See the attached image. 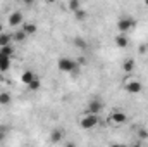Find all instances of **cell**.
<instances>
[{"mask_svg":"<svg viewBox=\"0 0 148 147\" xmlns=\"http://www.w3.org/2000/svg\"><path fill=\"white\" fill-rule=\"evenodd\" d=\"M57 68H59L62 73L76 74L77 71H79V62H77V61H73V59H69V57H60V59L57 61Z\"/></svg>","mask_w":148,"mask_h":147,"instance_id":"6da1fadb","label":"cell"},{"mask_svg":"<svg viewBox=\"0 0 148 147\" xmlns=\"http://www.w3.org/2000/svg\"><path fill=\"white\" fill-rule=\"evenodd\" d=\"M136 26V21L133 19V17H129V16H126V17H121L119 21H117V30L121 31V35H126V33H129L133 28Z\"/></svg>","mask_w":148,"mask_h":147,"instance_id":"7a4b0ae2","label":"cell"},{"mask_svg":"<svg viewBox=\"0 0 148 147\" xmlns=\"http://www.w3.org/2000/svg\"><path fill=\"white\" fill-rule=\"evenodd\" d=\"M97 125H98V116H95V114H84L79 121V126L83 130H91Z\"/></svg>","mask_w":148,"mask_h":147,"instance_id":"3957f363","label":"cell"},{"mask_svg":"<svg viewBox=\"0 0 148 147\" xmlns=\"http://www.w3.org/2000/svg\"><path fill=\"white\" fill-rule=\"evenodd\" d=\"M102 109H103V102L98 101V99H91V101L88 102V106H86L84 114H95V116H97Z\"/></svg>","mask_w":148,"mask_h":147,"instance_id":"277c9868","label":"cell"},{"mask_svg":"<svg viewBox=\"0 0 148 147\" xmlns=\"http://www.w3.org/2000/svg\"><path fill=\"white\" fill-rule=\"evenodd\" d=\"M141 90H143V85H141L138 80H131L129 83H126V92H127V94L136 95V94H140Z\"/></svg>","mask_w":148,"mask_h":147,"instance_id":"5b68a950","label":"cell"},{"mask_svg":"<svg viewBox=\"0 0 148 147\" xmlns=\"http://www.w3.org/2000/svg\"><path fill=\"white\" fill-rule=\"evenodd\" d=\"M9 24H10V26H14V28L23 26V24H24V23H23V14H21L19 10H14V12L9 16Z\"/></svg>","mask_w":148,"mask_h":147,"instance_id":"8992f818","label":"cell"},{"mask_svg":"<svg viewBox=\"0 0 148 147\" xmlns=\"http://www.w3.org/2000/svg\"><path fill=\"white\" fill-rule=\"evenodd\" d=\"M126 119H127V116H126L121 109H115L112 112V121H114L115 125H121V123H124Z\"/></svg>","mask_w":148,"mask_h":147,"instance_id":"52a82bcc","label":"cell"},{"mask_svg":"<svg viewBox=\"0 0 148 147\" xmlns=\"http://www.w3.org/2000/svg\"><path fill=\"white\" fill-rule=\"evenodd\" d=\"M62 139H64V130H62V128H55V130L50 133V140H52V142H55V144H57V142H60Z\"/></svg>","mask_w":148,"mask_h":147,"instance_id":"ba28073f","label":"cell"},{"mask_svg":"<svg viewBox=\"0 0 148 147\" xmlns=\"http://www.w3.org/2000/svg\"><path fill=\"white\" fill-rule=\"evenodd\" d=\"M115 45H117L119 49H126V47L129 45L127 35H117V37H115Z\"/></svg>","mask_w":148,"mask_h":147,"instance_id":"9c48e42d","label":"cell"},{"mask_svg":"<svg viewBox=\"0 0 148 147\" xmlns=\"http://www.w3.org/2000/svg\"><path fill=\"white\" fill-rule=\"evenodd\" d=\"M35 78H36V74L33 73V71H29V69H28V71H24V73L21 74V81H23L24 85H29Z\"/></svg>","mask_w":148,"mask_h":147,"instance_id":"30bf717a","label":"cell"},{"mask_svg":"<svg viewBox=\"0 0 148 147\" xmlns=\"http://www.w3.org/2000/svg\"><path fill=\"white\" fill-rule=\"evenodd\" d=\"M21 30H23L26 35H35V33H36V24H35V23H24V24L21 26Z\"/></svg>","mask_w":148,"mask_h":147,"instance_id":"8fae6325","label":"cell"},{"mask_svg":"<svg viewBox=\"0 0 148 147\" xmlns=\"http://www.w3.org/2000/svg\"><path fill=\"white\" fill-rule=\"evenodd\" d=\"M10 69V57H5V55H0V71L5 73Z\"/></svg>","mask_w":148,"mask_h":147,"instance_id":"7c38bea8","label":"cell"},{"mask_svg":"<svg viewBox=\"0 0 148 147\" xmlns=\"http://www.w3.org/2000/svg\"><path fill=\"white\" fill-rule=\"evenodd\" d=\"M133 69H134V59H126L122 62V71L124 73H131Z\"/></svg>","mask_w":148,"mask_h":147,"instance_id":"4fadbf2b","label":"cell"},{"mask_svg":"<svg viewBox=\"0 0 148 147\" xmlns=\"http://www.w3.org/2000/svg\"><path fill=\"white\" fill-rule=\"evenodd\" d=\"M10 42H12V37L9 33H0V49L10 45Z\"/></svg>","mask_w":148,"mask_h":147,"instance_id":"5bb4252c","label":"cell"},{"mask_svg":"<svg viewBox=\"0 0 148 147\" xmlns=\"http://www.w3.org/2000/svg\"><path fill=\"white\" fill-rule=\"evenodd\" d=\"M12 54H14V49H12V45H7V47H2V49H0V55L12 57Z\"/></svg>","mask_w":148,"mask_h":147,"instance_id":"9a60e30c","label":"cell"},{"mask_svg":"<svg viewBox=\"0 0 148 147\" xmlns=\"http://www.w3.org/2000/svg\"><path fill=\"white\" fill-rule=\"evenodd\" d=\"M0 104H2V106L10 104V94H7V92H0Z\"/></svg>","mask_w":148,"mask_h":147,"instance_id":"2e32d148","label":"cell"},{"mask_svg":"<svg viewBox=\"0 0 148 147\" xmlns=\"http://www.w3.org/2000/svg\"><path fill=\"white\" fill-rule=\"evenodd\" d=\"M26 37H28V35H26V33H24V31L19 28V30L14 33V37H12V38H14L16 42H24V40H26Z\"/></svg>","mask_w":148,"mask_h":147,"instance_id":"e0dca14e","label":"cell"},{"mask_svg":"<svg viewBox=\"0 0 148 147\" xmlns=\"http://www.w3.org/2000/svg\"><path fill=\"white\" fill-rule=\"evenodd\" d=\"M74 45H76L77 49H81V50H84V49L88 47V43H86V42H84L81 37H76V38H74Z\"/></svg>","mask_w":148,"mask_h":147,"instance_id":"ac0fdd59","label":"cell"},{"mask_svg":"<svg viewBox=\"0 0 148 147\" xmlns=\"http://www.w3.org/2000/svg\"><path fill=\"white\" fill-rule=\"evenodd\" d=\"M74 16H76V19H77V21H83V19H86V17H88L86 10H83V9H79L77 12H74Z\"/></svg>","mask_w":148,"mask_h":147,"instance_id":"d6986e66","label":"cell"},{"mask_svg":"<svg viewBox=\"0 0 148 147\" xmlns=\"http://www.w3.org/2000/svg\"><path fill=\"white\" fill-rule=\"evenodd\" d=\"M69 9H71L73 12H77V10L81 9V3H79L77 0H71V2H69Z\"/></svg>","mask_w":148,"mask_h":147,"instance_id":"ffe728a7","label":"cell"},{"mask_svg":"<svg viewBox=\"0 0 148 147\" xmlns=\"http://www.w3.org/2000/svg\"><path fill=\"white\" fill-rule=\"evenodd\" d=\"M40 87H41V83H40V80H38V78H35V80L28 85V88H29V90H38Z\"/></svg>","mask_w":148,"mask_h":147,"instance_id":"44dd1931","label":"cell"},{"mask_svg":"<svg viewBox=\"0 0 148 147\" xmlns=\"http://www.w3.org/2000/svg\"><path fill=\"white\" fill-rule=\"evenodd\" d=\"M66 147H77V146H76L74 142H67V144H66Z\"/></svg>","mask_w":148,"mask_h":147,"instance_id":"7402d4cb","label":"cell"},{"mask_svg":"<svg viewBox=\"0 0 148 147\" xmlns=\"http://www.w3.org/2000/svg\"><path fill=\"white\" fill-rule=\"evenodd\" d=\"M140 137H147V132L145 130H140Z\"/></svg>","mask_w":148,"mask_h":147,"instance_id":"603a6c76","label":"cell"},{"mask_svg":"<svg viewBox=\"0 0 148 147\" xmlns=\"http://www.w3.org/2000/svg\"><path fill=\"white\" fill-rule=\"evenodd\" d=\"M110 147H126V146H124V144H112Z\"/></svg>","mask_w":148,"mask_h":147,"instance_id":"cb8c5ba5","label":"cell"},{"mask_svg":"<svg viewBox=\"0 0 148 147\" xmlns=\"http://www.w3.org/2000/svg\"><path fill=\"white\" fill-rule=\"evenodd\" d=\"M2 139H5V133H3V132L0 130V140H2Z\"/></svg>","mask_w":148,"mask_h":147,"instance_id":"d4e9b609","label":"cell"},{"mask_svg":"<svg viewBox=\"0 0 148 147\" xmlns=\"http://www.w3.org/2000/svg\"><path fill=\"white\" fill-rule=\"evenodd\" d=\"M0 33H3V24L0 23Z\"/></svg>","mask_w":148,"mask_h":147,"instance_id":"484cf974","label":"cell"},{"mask_svg":"<svg viewBox=\"0 0 148 147\" xmlns=\"http://www.w3.org/2000/svg\"><path fill=\"white\" fill-rule=\"evenodd\" d=\"M129 147H141V144H133V146H129Z\"/></svg>","mask_w":148,"mask_h":147,"instance_id":"4316f807","label":"cell"}]
</instances>
